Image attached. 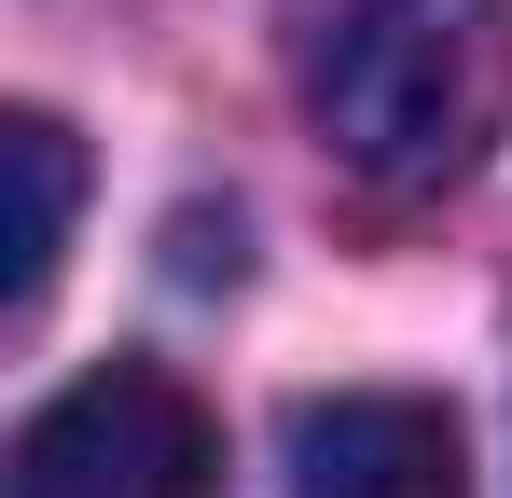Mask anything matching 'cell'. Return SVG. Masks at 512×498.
<instances>
[{
    "instance_id": "cell-1",
    "label": "cell",
    "mask_w": 512,
    "mask_h": 498,
    "mask_svg": "<svg viewBox=\"0 0 512 498\" xmlns=\"http://www.w3.org/2000/svg\"><path fill=\"white\" fill-rule=\"evenodd\" d=\"M305 111L360 180L457 194L512 125V0H319Z\"/></svg>"
},
{
    "instance_id": "cell-2",
    "label": "cell",
    "mask_w": 512,
    "mask_h": 498,
    "mask_svg": "<svg viewBox=\"0 0 512 498\" xmlns=\"http://www.w3.org/2000/svg\"><path fill=\"white\" fill-rule=\"evenodd\" d=\"M14 498H222V429L167 360H97L14 429Z\"/></svg>"
},
{
    "instance_id": "cell-3",
    "label": "cell",
    "mask_w": 512,
    "mask_h": 498,
    "mask_svg": "<svg viewBox=\"0 0 512 498\" xmlns=\"http://www.w3.org/2000/svg\"><path fill=\"white\" fill-rule=\"evenodd\" d=\"M291 498H471L457 415L429 388H333L291 415Z\"/></svg>"
},
{
    "instance_id": "cell-4",
    "label": "cell",
    "mask_w": 512,
    "mask_h": 498,
    "mask_svg": "<svg viewBox=\"0 0 512 498\" xmlns=\"http://www.w3.org/2000/svg\"><path fill=\"white\" fill-rule=\"evenodd\" d=\"M0 166H14V249H0V305L28 319V305L56 291V263H70L84 153H70V125H56V111H14V125H0Z\"/></svg>"
}]
</instances>
